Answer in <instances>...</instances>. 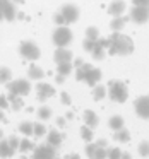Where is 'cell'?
I'll return each instance as SVG.
<instances>
[{
	"mask_svg": "<svg viewBox=\"0 0 149 159\" xmlns=\"http://www.w3.org/2000/svg\"><path fill=\"white\" fill-rule=\"evenodd\" d=\"M110 39H111V45H110V48H108V53H110V55L127 57L134 52V41H132L128 36L122 34L120 31L118 33L113 31L110 36Z\"/></svg>",
	"mask_w": 149,
	"mask_h": 159,
	"instance_id": "6da1fadb",
	"label": "cell"
},
{
	"mask_svg": "<svg viewBox=\"0 0 149 159\" xmlns=\"http://www.w3.org/2000/svg\"><path fill=\"white\" fill-rule=\"evenodd\" d=\"M108 96L115 103H125L128 98V89L122 80H110L108 82Z\"/></svg>",
	"mask_w": 149,
	"mask_h": 159,
	"instance_id": "7a4b0ae2",
	"label": "cell"
},
{
	"mask_svg": "<svg viewBox=\"0 0 149 159\" xmlns=\"http://www.w3.org/2000/svg\"><path fill=\"white\" fill-rule=\"evenodd\" d=\"M72 39H74V34L67 26H57V29L52 34V41L57 48H65V46H69L72 43Z\"/></svg>",
	"mask_w": 149,
	"mask_h": 159,
	"instance_id": "3957f363",
	"label": "cell"
},
{
	"mask_svg": "<svg viewBox=\"0 0 149 159\" xmlns=\"http://www.w3.org/2000/svg\"><path fill=\"white\" fill-rule=\"evenodd\" d=\"M19 55H21L22 58H26V60L35 62V60L40 58L41 52H40L38 45H36L35 41H31V39H24V41L19 43Z\"/></svg>",
	"mask_w": 149,
	"mask_h": 159,
	"instance_id": "277c9868",
	"label": "cell"
},
{
	"mask_svg": "<svg viewBox=\"0 0 149 159\" xmlns=\"http://www.w3.org/2000/svg\"><path fill=\"white\" fill-rule=\"evenodd\" d=\"M5 86H7L9 93L16 94V96H26L31 91V84H29L28 79H16V80H11L9 84H5Z\"/></svg>",
	"mask_w": 149,
	"mask_h": 159,
	"instance_id": "5b68a950",
	"label": "cell"
},
{
	"mask_svg": "<svg viewBox=\"0 0 149 159\" xmlns=\"http://www.w3.org/2000/svg\"><path fill=\"white\" fill-rule=\"evenodd\" d=\"M132 22L135 24H146L149 21V7H141V5H134L130 9V16H128Z\"/></svg>",
	"mask_w": 149,
	"mask_h": 159,
	"instance_id": "8992f818",
	"label": "cell"
},
{
	"mask_svg": "<svg viewBox=\"0 0 149 159\" xmlns=\"http://www.w3.org/2000/svg\"><path fill=\"white\" fill-rule=\"evenodd\" d=\"M134 110L137 113L139 118L142 120H149V96H139L137 99L134 101Z\"/></svg>",
	"mask_w": 149,
	"mask_h": 159,
	"instance_id": "52a82bcc",
	"label": "cell"
},
{
	"mask_svg": "<svg viewBox=\"0 0 149 159\" xmlns=\"http://www.w3.org/2000/svg\"><path fill=\"white\" fill-rule=\"evenodd\" d=\"M60 14L63 16V19H65V24H74V22L79 19V7L74 4H65L62 5V9H60Z\"/></svg>",
	"mask_w": 149,
	"mask_h": 159,
	"instance_id": "ba28073f",
	"label": "cell"
},
{
	"mask_svg": "<svg viewBox=\"0 0 149 159\" xmlns=\"http://www.w3.org/2000/svg\"><path fill=\"white\" fill-rule=\"evenodd\" d=\"M53 157H57V152L55 147L50 144L38 145V147L33 149V159H53Z\"/></svg>",
	"mask_w": 149,
	"mask_h": 159,
	"instance_id": "9c48e42d",
	"label": "cell"
},
{
	"mask_svg": "<svg viewBox=\"0 0 149 159\" xmlns=\"http://www.w3.org/2000/svg\"><path fill=\"white\" fill-rule=\"evenodd\" d=\"M0 9H2V14H4L5 21L12 22L16 19L17 9H16V5H14V2H12V0H0Z\"/></svg>",
	"mask_w": 149,
	"mask_h": 159,
	"instance_id": "30bf717a",
	"label": "cell"
},
{
	"mask_svg": "<svg viewBox=\"0 0 149 159\" xmlns=\"http://www.w3.org/2000/svg\"><path fill=\"white\" fill-rule=\"evenodd\" d=\"M36 93H38V99L40 101H46L48 98H52L55 94V87H52L46 82H40L36 86Z\"/></svg>",
	"mask_w": 149,
	"mask_h": 159,
	"instance_id": "8fae6325",
	"label": "cell"
},
{
	"mask_svg": "<svg viewBox=\"0 0 149 159\" xmlns=\"http://www.w3.org/2000/svg\"><path fill=\"white\" fill-rule=\"evenodd\" d=\"M74 55L72 52H70L69 48H57L55 53H53V60H55V63L58 65V63H67V62H72Z\"/></svg>",
	"mask_w": 149,
	"mask_h": 159,
	"instance_id": "7c38bea8",
	"label": "cell"
},
{
	"mask_svg": "<svg viewBox=\"0 0 149 159\" xmlns=\"http://www.w3.org/2000/svg\"><path fill=\"white\" fill-rule=\"evenodd\" d=\"M101 77H103V74H101L100 69H96V67H93V69L89 70V72L86 74V79H84V82L87 84V86L94 87L96 84H100Z\"/></svg>",
	"mask_w": 149,
	"mask_h": 159,
	"instance_id": "4fadbf2b",
	"label": "cell"
},
{
	"mask_svg": "<svg viewBox=\"0 0 149 159\" xmlns=\"http://www.w3.org/2000/svg\"><path fill=\"white\" fill-rule=\"evenodd\" d=\"M125 9H127V5H125L123 0H113L110 5H108V14L110 16H123Z\"/></svg>",
	"mask_w": 149,
	"mask_h": 159,
	"instance_id": "5bb4252c",
	"label": "cell"
},
{
	"mask_svg": "<svg viewBox=\"0 0 149 159\" xmlns=\"http://www.w3.org/2000/svg\"><path fill=\"white\" fill-rule=\"evenodd\" d=\"M63 140V135L60 134L57 128H52L50 132H46V142H48L50 145H53V147H58L60 144H62Z\"/></svg>",
	"mask_w": 149,
	"mask_h": 159,
	"instance_id": "9a60e30c",
	"label": "cell"
},
{
	"mask_svg": "<svg viewBox=\"0 0 149 159\" xmlns=\"http://www.w3.org/2000/svg\"><path fill=\"white\" fill-rule=\"evenodd\" d=\"M127 21H130V19L125 17V16H115V17L110 21V29L115 31V33L122 31V29L125 28V24H127Z\"/></svg>",
	"mask_w": 149,
	"mask_h": 159,
	"instance_id": "2e32d148",
	"label": "cell"
},
{
	"mask_svg": "<svg viewBox=\"0 0 149 159\" xmlns=\"http://www.w3.org/2000/svg\"><path fill=\"white\" fill-rule=\"evenodd\" d=\"M28 77L31 80H41L43 77H45V70L40 65H36V63H31L29 69H28Z\"/></svg>",
	"mask_w": 149,
	"mask_h": 159,
	"instance_id": "e0dca14e",
	"label": "cell"
},
{
	"mask_svg": "<svg viewBox=\"0 0 149 159\" xmlns=\"http://www.w3.org/2000/svg\"><path fill=\"white\" fill-rule=\"evenodd\" d=\"M82 118H84V123H86L87 127H91V128H96L98 123H100V118H98V115L94 113L93 110H86L84 115H82Z\"/></svg>",
	"mask_w": 149,
	"mask_h": 159,
	"instance_id": "ac0fdd59",
	"label": "cell"
},
{
	"mask_svg": "<svg viewBox=\"0 0 149 159\" xmlns=\"http://www.w3.org/2000/svg\"><path fill=\"white\" fill-rule=\"evenodd\" d=\"M14 152H16V151L11 147L9 140H5V139H0V157H2V159L12 157V156H14Z\"/></svg>",
	"mask_w": 149,
	"mask_h": 159,
	"instance_id": "d6986e66",
	"label": "cell"
},
{
	"mask_svg": "<svg viewBox=\"0 0 149 159\" xmlns=\"http://www.w3.org/2000/svg\"><path fill=\"white\" fill-rule=\"evenodd\" d=\"M7 99H9V103H11V108H12L14 111L22 110V106H24V101H22V96H16V94L9 93Z\"/></svg>",
	"mask_w": 149,
	"mask_h": 159,
	"instance_id": "ffe728a7",
	"label": "cell"
},
{
	"mask_svg": "<svg viewBox=\"0 0 149 159\" xmlns=\"http://www.w3.org/2000/svg\"><path fill=\"white\" fill-rule=\"evenodd\" d=\"M123 125H125V120L120 116V115H113V116L108 120V127L111 128V130H120V128H123Z\"/></svg>",
	"mask_w": 149,
	"mask_h": 159,
	"instance_id": "44dd1931",
	"label": "cell"
},
{
	"mask_svg": "<svg viewBox=\"0 0 149 159\" xmlns=\"http://www.w3.org/2000/svg\"><path fill=\"white\" fill-rule=\"evenodd\" d=\"M113 139H115L117 142H120V144H125V142L130 140V132H128L127 128H120V130H115Z\"/></svg>",
	"mask_w": 149,
	"mask_h": 159,
	"instance_id": "7402d4cb",
	"label": "cell"
},
{
	"mask_svg": "<svg viewBox=\"0 0 149 159\" xmlns=\"http://www.w3.org/2000/svg\"><path fill=\"white\" fill-rule=\"evenodd\" d=\"M91 69H93L91 63H82L81 67H77V69H76V79L79 80V82H82V80L86 79V74L89 72Z\"/></svg>",
	"mask_w": 149,
	"mask_h": 159,
	"instance_id": "603a6c76",
	"label": "cell"
},
{
	"mask_svg": "<svg viewBox=\"0 0 149 159\" xmlns=\"http://www.w3.org/2000/svg\"><path fill=\"white\" fill-rule=\"evenodd\" d=\"M105 96H106V87L101 86V84H96V86L93 87V99L94 101H101Z\"/></svg>",
	"mask_w": 149,
	"mask_h": 159,
	"instance_id": "cb8c5ba5",
	"label": "cell"
},
{
	"mask_svg": "<svg viewBox=\"0 0 149 159\" xmlns=\"http://www.w3.org/2000/svg\"><path fill=\"white\" fill-rule=\"evenodd\" d=\"M12 80V70L9 67H0V84H9Z\"/></svg>",
	"mask_w": 149,
	"mask_h": 159,
	"instance_id": "d4e9b609",
	"label": "cell"
},
{
	"mask_svg": "<svg viewBox=\"0 0 149 159\" xmlns=\"http://www.w3.org/2000/svg\"><path fill=\"white\" fill-rule=\"evenodd\" d=\"M36 113H38V118L41 121H46V120H50V118H52V108L43 104V106L38 108V111H36Z\"/></svg>",
	"mask_w": 149,
	"mask_h": 159,
	"instance_id": "484cf974",
	"label": "cell"
},
{
	"mask_svg": "<svg viewBox=\"0 0 149 159\" xmlns=\"http://www.w3.org/2000/svg\"><path fill=\"white\" fill-rule=\"evenodd\" d=\"M33 128H35V123H31V121H21L19 123V132L26 137L33 135Z\"/></svg>",
	"mask_w": 149,
	"mask_h": 159,
	"instance_id": "4316f807",
	"label": "cell"
},
{
	"mask_svg": "<svg viewBox=\"0 0 149 159\" xmlns=\"http://www.w3.org/2000/svg\"><path fill=\"white\" fill-rule=\"evenodd\" d=\"M74 70L72 62H67V63H58L57 65V74H62V75H70V72Z\"/></svg>",
	"mask_w": 149,
	"mask_h": 159,
	"instance_id": "83f0119b",
	"label": "cell"
},
{
	"mask_svg": "<svg viewBox=\"0 0 149 159\" xmlns=\"http://www.w3.org/2000/svg\"><path fill=\"white\" fill-rule=\"evenodd\" d=\"M36 147V145L35 144H33V142L31 140H29V139L28 137H26V139H22V140L21 142H19V149H17V151H21L22 152V154H26V152H29V151H33V149H35Z\"/></svg>",
	"mask_w": 149,
	"mask_h": 159,
	"instance_id": "f1b7e54d",
	"label": "cell"
},
{
	"mask_svg": "<svg viewBox=\"0 0 149 159\" xmlns=\"http://www.w3.org/2000/svg\"><path fill=\"white\" fill-rule=\"evenodd\" d=\"M91 55H93V58H94V60H103V58H105V48L101 46V43H100V41H98V43H96V46L93 48Z\"/></svg>",
	"mask_w": 149,
	"mask_h": 159,
	"instance_id": "f546056e",
	"label": "cell"
},
{
	"mask_svg": "<svg viewBox=\"0 0 149 159\" xmlns=\"http://www.w3.org/2000/svg\"><path fill=\"white\" fill-rule=\"evenodd\" d=\"M81 137H82V140H86V142H91V140H93V137H94V134H93V128H91V127H87V125H84V127H81Z\"/></svg>",
	"mask_w": 149,
	"mask_h": 159,
	"instance_id": "4dcf8cb0",
	"label": "cell"
},
{
	"mask_svg": "<svg viewBox=\"0 0 149 159\" xmlns=\"http://www.w3.org/2000/svg\"><path fill=\"white\" fill-rule=\"evenodd\" d=\"M33 135L35 137H43V135H46V127L41 123V121H36L35 123V128H33Z\"/></svg>",
	"mask_w": 149,
	"mask_h": 159,
	"instance_id": "1f68e13d",
	"label": "cell"
},
{
	"mask_svg": "<svg viewBox=\"0 0 149 159\" xmlns=\"http://www.w3.org/2000/svg\"><path fill=\"white\" fill-rule=\"evenodd\" d=\"M86 38L87 39H100V29L96 26H89L86 29Z\"/></svg>",
	"mask_w": 149,
	"mask_h": 159,
	"instance_id": "d6a6232c",
	"label": "cell"
},
{
	"mask_svg": "<svg viewBox=\"0 0 149 159\" xmlns=\"http://www.w3.org/2000/svg\"><path fill=\"white\" fill-rule=\"evenodd\" d=\"M139 156H142V157H147L149 156V140H142L141 144H139Z\"/></svg>",
	"mask_w": 149,
	"mask_h": 159,
	"instance_id": "836d02e7",
	"label": "cell"
},
{
	"mask_svg": "<svg viewBox=\"0 0 149 159\" xmlns=\"http://www.w3.org/2000/svg\"><path fill=\"white\" fill-rule=\"evenodd\" d=\"M120 156H122V151L118 147H110V149H106V157L108 159H120Z\"/></svg>",
	"mask_w": 149,
	"mask_h": 159,
	"instance_id": "e575fe53",
	"label": "cell"
},
{
	"mask_svg": "<svg viewBox=\"0 0 149 159\" xmlns=\"http://www.w3.org/2000/svg\"><path fill=\"white\" fill-rule=\"evenodd\" d=\"M96 43H98V39H84V43H82V48L84 50H86V52L87 53H91V52H93V48H94V46H96Z\"/></svg>",
	"mask_w": 149,
	"mask_h": 159,
	"instance_id": "d590c367",
	"label": "cell"
},
{
	"mask_svg": "<svg viewBox=\"0 0 149 159\" xmlns=\"http://www.w3.org/2000/svg\"><path fill=\"white\" fill-rule=\"evenodd\" d=\"M91 159H106V147H100V145H98V149L94 151V154Z\"/></svg>",
	"mask_w": 149,
	"mask_h": 159,
	"instance_id": "8d00e7d4",
	"label": "cell"
},
{
	"mask_svg": "<svg viewBox=\"0 0 149 159\" xmlns=\"http://www.w3.org/2000/svg\"><path fill=\"white\" fill-rule=\"evenodd\" d=\"M98 149V144H91V142H87V145H86V154H87V157H93V154H94V151Z\"/></svg>",
	"mask_w": 149,
	"mask_h": 159,
	"instance_id": "74e56055",
	"label": "cell"
},
{
	"mask_svg": "<svg viewBox=\"0 0 149 159\" xmlns=\"http://www.w3.org/2000/svg\"><path fill=\"white\" fill-rule=\"evenodd\" d=\"M53 22H55L57 26H67L65 24V19H63V16L60 14V12H57V14L53 16Z\"/></svg>",
	"mask_w": 149,
	"mask_h": 159,
	"instance_id": "f35d334b",
	"label": "cell"
},
{
	"mask_svg": "<svg viewBox=\"0 0 149 159\" xmlns=\"http://www.w3.org/2000/svg\"><path fill=\"white\" fill-rule=\"evenodd\" d=\"M7 108H11V103H9L7 96L0 94V110H7Z\"/></svg>",
	"mask_w": 149,
	"mask_h": 159,
	"instance_id": "ab89813d",
	"label": "cell"
},
{
	"mask_svg": "<svg viewBox=\"0 0 149 159\" xmlns=\"http://www.w3.org/2000/svg\"><path fill=\"white\" fill-rule=\"evenodd\" d=\"M60 101H62L63 104H67V106H69V104L72 103V98H70L69 93H65V91H63V93H60Z\"/></svg>",
	"mask_w": 149,
	"mask_h": 159,
	"instance_id": "60d3db41",
	"label": "cell"
},
{
	"mask_svg": "<svg viewBox=\"0 0 149 159\" xmlns=\"http://www.w3.org/2000/svg\"><path fill=\"white\" fill-rule=\"evenodd\" d=\"M19 142H21V140H19V139L16 137V135L9 137V144H11V147L14 149V151H17V149H19Z\"/></svg>",
	"mask_w": 149,
	"mask_h": 159,
	"instance_id": "b9f144b4",
	"label": "cell"
},
{
	"mask_svg": "<svg viewBox=\"0 0 149 159\" xmlns=\"http://www.w3.org/2000/svg\"><path fill=\"white\" fill-rule=\"evenodd\" d=\"M134 5H141V7H149V0H132Z\"/></svg>",
	"mask_w": 149,
	"mask_h": 159,
	"instance_id": "7bdbcfd3",
	"label": "cell"
},
{
	"mask_svg": "<svg viewBox=\"0 0 149 159\" xmlns=\"http://www.w3.org/2000/svg\"><path fill=\"white\" fill-rule=\"evenodd\" d=\"M57 125H58L60 128H63V127H65V118H63V116H58V118H57Z\"/></svg>",
	"mask_w": 149,
	"mask_h": 159,
	"instance_id": "ee69618b",
	"label": "cell"
},
{
	"mask_svg": "<svg viewBox=\"0 0 149 159\" xmlns=\"http://www.w3.org/2000/svg\"><path fill=\"white\" fill-rule=\"evenodd\" d=\"M55 80H57V84H63L65 75H62V74H57V75H55Z\"/></svg>",
	"mask_w": 149,
	"mask_h": 159,
	"instance_id": "f6af8a7d",
	"label": "cell"
},
{
	"mask_svg": "<svg viewBox=\"0 0 149 159\" xmlns=\"http://www.w3.org/2000/svg\"><path fill=\"white\" fill-rule=\"evenodd\" d=\"M82 63H84L82 58H76V60H74V67H76V69H77V67H81Z\"/></svg>",
	"mask_w": 149,
	"mask_h": 159,
	"instance_id": "bcb514c9",
	"label": "cell"
},
{
	"mask_svg": "<svg viewBox=\"0 0 149 159\" xmlns=\"http://www.w3.org/2000/svg\"><path fill=\"white\" fill-rule=\"evenodd\" d=\"M96 144L100 145V147H106V140H105V139H100V140H98Z\"/></svg>",
	"mask_w": 149,
	"mask_h": 159,
	"instance_id": "7dc6e473",
	"label": "cell"
},
{
	"mask_svg": "<svg viewBox=\"0 0 149 159\" xmlns=\"http://www.w3.org/2000/svg\"><path fill=\"white\" fill-rule=\"evenodd\" d=\"M0 121L7 123V118H5V115H4V110H0Z\"/></svg>",
	"mask_w": 149,
	"mask_h": 159,
	"instance_id": "c3c4849f",
	"label": "cell"
},
{
	"mask_svg": "<svg viewBox=\"0 0 149 159\" xmlns=\"http://www.w3.org/2000/svg\"><path fill=\"white\" fill-rule=\"evenodd\" d=\"M120 159H132V156L128 154V152H122V156H120Z\"/></svg>",
	"mask_w": 149,
	"mask_h": 159,
	"instance_id": "681fc988",
	"label": "cell"
},
{
	"mask_svg": "<svg viewBox=\"0 0 149 159\" xmlns=\"http://www.w3.org/2000/svg\"><path fill=\"white\" fill-rule=\"evenodd\" d=\"M69 159H81V156H79V154H70Z\"/></svg>",
	"mask_w": 149,
	"mask_h": 159,
	"instance_id": "f907efd6",
	"label": "cell"
},
{
	"mask_svg": "<svg viewBox=\"0 0 149 159\" xmlns=\"http://www.w3.org/2000/svg\"><path fill=\"white\" fill-rule=\"evenodd\" d=\"M16 17H17V19H24V14H22V12H17V14H16Z\"/></svg>",
	"mask_w": 149,
	"mask_h": 159,
	"instance_id": "816d5d0a",
	"label": "cell"
},
{
	"mask_svg": "<svg viewBox=\"0 0 149 159\" xmlns=\"http://www.w3.org/2000/svg\"><path fill=\"white\" fill-rule=\"evenodd\" d=\"M67 120H72V118H74V113H70V111H69V113H67Z\"/></svg>",
	"mask_w": 149,
	"mask_h": 159,
	"instance_id": "f5cc1de1",
	"label": "cell"
},
{
	"mask_svg": "<svg viewBox=\"0 0 149 159\" xmlns=\"http://www.w3.org/2000/svg\"><path fill=\"white\" fill-rule=\"evenodd\" d=\"M14 4H24V0H12Z\"/></svg>",
	"mask_w": 149,
	"mask_h": 159,
	"instance_id": "db71d44e",
	"label": "cell"
},
{
	"mask_svg": "<svg viewBox=\"0 0 149 159\" xmlns=\"http://www.w3.org/2000/svg\"><path fill=\"white\" fill-rule=\"evenodd\" d=\"M0 139H4V130L0 128Z\"/></svg>",
	"mask_w": 149,
	"mask_h": 159,
	"instance_id": "11a10c76",
	"label": "cell"
},
{
	"mask_svg": "<svg viewBox=\"0 0 149 159\" xmlns=\"http://www.w3.org/2000/svg\"><path fill=\"white\" fill-rule=\"evenodd\" d=\"M2 19H4V14H2V9H0V21H2Z\"/></svg>",
	"mask_w": 149,
	"mask_h": 159,
	"instance_id": "9f6ffc18",
	"label": "cell"
},
{
	"mask_svg": "<svg viewBox=\"0 0 149 159\" xmlns=\"http://www.w3.org/2000/svg\"><path fill=\"white\" fill-rule=\"evenodd\" d=\"M21 159H28V157H26V156H24V157H21Z\"/></svg>",
	"mask_w": 149,
	"mask_h": 159,
	"instance_id": "6f0895ef",
	"label": "cell"
},
{
	"mask_svg": "<svg viewBox=\"0 0 149 159\" xmlns=\"http://www.w3.org/2000/svg\"><path fill=\"white\" fill-rule=\"evenodd\" d=\"M53 159H57V157H53Z\"/></svg>",
	"mask_w": 149,
	"mask_h": 159,
	"instance_id": "680465c9",
	"label": "cell"
}]
</instances>
